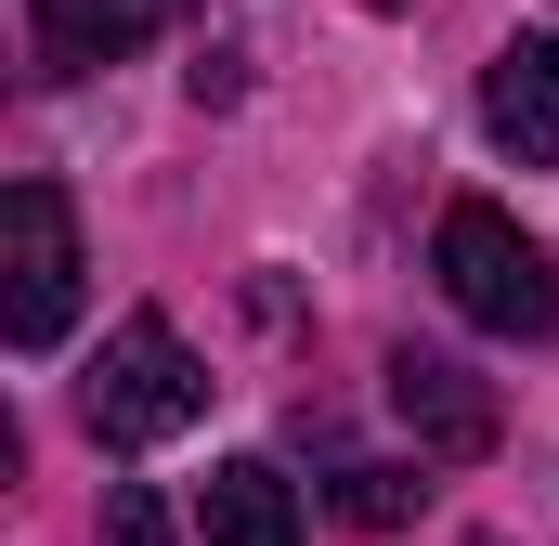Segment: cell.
<instances>
[{
  "label": "cell",
  "instance_id": "cell-1",
  "mask_svg": "<svg viewBox=\"0 0 559 546\" xmlns=\"http://www.w3.org/2000/svg\"><path fill=\"white\" fill-rule=\"evenodd\" d=\"M429 273H442V299H455L481 339H559V273H547V248H534L508 209L455 195L442 235H429Z\"/></svg>",
  "mask_w": 559,
  "mask_h": 546
},
{
  "label": "cell",
  "instance_id": "cell-2",
  "mask_svg": "<svg viewBox=\"0 0 559 546\" xmlns=\"http://www.w3.org/2000/svg\"><path fill=\"white\" fill-rule=\"evenodd\" d=\"M79 416H92V442H118V455L182 442V429L209 416V365L182 352V325H169V312H131V325L105 339V365L79 378Z\"/></svg>",
  "mask_w": 559,
  "mask_h": 546
},
{
  "label": "cell",
  "instance_id": "cell-3",
  "mask_svg": "<svg viewBox=\"0 0 559 546\" xmlns=\"http://www.w3.org/2000/svg\"><path fill=\"white\" fill-rule=\"evenodd\" d=\"M79 325V209H66V182H13L0 195V339L13 352H52Z\"/></svg>",
  "mask_w": 559,
  "mask_h": 546
},
{
  "label": "cell",
  "instance_id": "cell-4",
  "mask_svg": "<svg viewBox=\"0 0 559 546\" xmlns=\"http://www.w3.org/2000/svg\"><path fill=\"white\" fill-rule=\"evenodd\" d=\"M391 416L417 429V455H442V468H468V455H495V429H508V404H495V378H468L455 352H391Z\"/></svg>",
  "mask_w": 559,
  "mask_h": 546
},
{
  "label": "cell",
  "instance_id": "cell-5",
  "mask_svg": "<svg viewBox=\"0 0 559 546\" xmlns=\"http://www.w3.org/2000/svg\"><path fill=\"white\" fill-rule=\"evenodd\" d=\"M481 131L508 143L521 169H559V39H508L495 66H481Z\"/></svg>",
  "mask_w": 559,
  "mask_h": 546
},
{
  "label": "cell",
  "instance_id": "cell-6",
  "mask_svg": "<svg viewBox=\"0 0 559 546\" xmlns=\"http://www.w3.org/2000/svg\"><path fill=\"white\" fill-rule=\"evenodd\" d=\"M182 0H39V66L52 79H79V66H118V52H143L156 26H169Z\"/></svg>",
  "mask_w": 559,
  "mask_h": 546
},
{
  "label": "cell",
  "instance_id": "cell-7",
  "mask_svg": "<svg viewBox=\"0 0 559 546\" xmlns=\"http://www.w3.org/2000/svg\"><path fill=\"white\" fill-rule=\"evenodd\" d=\"M195 521H209V546H299V482L274 455H222Z\"/></svg>",
  "mask_w": 559,
  "mask_h": 546
},
{
  "label": "cell",
  "instance_id": "cell-8",
  "mask_svg": "<svg viewBox=\"0 0 559 546\" xmlns=\"http://www.w3.org/2000/svg\"><path fill=\"white\" fill-rule=\"evenodd\" d=\"M417 468H338V521H352V534H391V521H417Z\"/></svg>",
  "mask_w": 559,
  "mask_h": 546
},
{
  "label": "cell",
  "instance_id": "cell-9",
  "mask_svg": "<svg viewBox=\"0 0 559 546\" xmlns=\"http://www.w3.org/2000/svg\"><path fill=\"white\" fill-rule=\"evenodd\" d=\"M105 546H182L169 534V495H156V482H118V495H105Z\"/></svg>",
  "mask_w": 559,
  "mask_h": 546
},
{
  "label": "cell",
  "instance_id": "cell-10",
  "mask_svg": "<svg viewBox=\"0 0 559 546\" xmlns=\"http://www.w3.org/2000/svg\"><path fill=\"white\" fill-rule=\"evenodd\" d=\"M378 13H404V0H378Z\"/></svg>",
  "mask_w": 559,
  "mask_h": 546
}]
</instances>
